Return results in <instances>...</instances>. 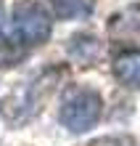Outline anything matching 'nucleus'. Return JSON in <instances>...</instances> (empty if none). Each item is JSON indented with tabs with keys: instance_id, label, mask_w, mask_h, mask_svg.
I'll return each instance as SVG.
<instances>
[{
	"instance_id": "obj_1",
	"label": "nucleus",
	"mask_w": 140,
	"mask_h": 146,
	"mask_svg": "<svg viewBox=\"0 0 140 146\" xmlns=\"http://www.w3.org/2000/svg\"><path fill=\"white\" fill-rule=\"evenodd\" d=\"M53 32V19L40 3L24 0L13 8L11 19V42L19 45H40Z\"/></svg>"
},
{
	"instance_id": "obj_2",
	"label": "nucleus",
	"mask_w": 140,
	"mask_h": 146,
	"mask_svg": "<svg viewBox=\"0 0 140 146\" xmlns=\"http://www.w3.org/2000/svg\"><path fill=\"white\" fill-rule=\"evenodd\" d=\"M101 109H103V101H101V96L95 90L74 88L61 101L58 119L72 133H85V130H90V127H95V122L101 119Z\"/></svg>"
},
{
	"instance_id": "obj_3",
	"label": "nucleus",
	"mask_w": 140,
	"mask_h": 146,
	"mask_svg": "<svg viewBox=\"0 0 140 146\" xmlns=\"http://www.w3.org/2000/svg\"><path fill=\"white\" fill-rule=\"evenodd\" d=\"M108 37L116 45L140 48V5H129L114 13L108 21Z\"/></svg>"
},
{
	"instance_id": "obj_4",
	"label": "nucleus",
	"mask_w": 140,
	"mask_h": 146,
	"mask_svg": "<svg viewBox=\"0 0 140 146\" xmlns=\"http://www.w3.org/2000/svg\"><path fill=\"white\" fill-rule=\"evenodd\" d=\"M114 77L127 85V88L137 90L140 88V50H127L114 61Z\"/></svg>"
},
{
	"instance_id": "obj_5",
	"label": "nucleus",
	"mask_w": 140,
	"mask_h": 146,
	"mask_svg": "<svg viewBox=\"0 0 140 146\" xmlns=\"http://www.w3.org/2000/svg\"><path fill=\"white\" fill-rule=\"evenodd\" d=\"M53 8H56V16L58 19H87L93 13L95 3L93 0H53Z\"/></svg>"
},
{
	"instance_id": "obj_6",
	"label": "nucleus",
	"mask_w": 140,
	"mask_h": 146,
	"mask_svg": "<svg viewBox=\"0 0 140 146\" xmlns=\"http://www.w3.org/2000/svg\"><path fill=\"white\" fill-rule=\"evenodd\" d=\"M69 53H72L74 58H80V61H95L101 53V42L95 40L93 35H77L72 37V45H69Z\"/></svg>"
},
{
	"instance_id": "obj_7",
	"label": "nucleus",
	"mask_w": 140,
	"mask_h": 146,
	"mask_svg": "<svg viewBox=\"0 0 140 146\" xmlns=\"http://www.w3.org/2000/svg\"><path fill=\"white\" fill-rule=\"evenodd\" d=\"M3 24H5V16H3V5H0V32H3Z\"/></svg>"
}]
</instances>
